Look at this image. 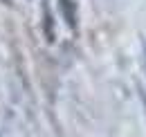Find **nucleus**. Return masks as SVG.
Segmentation results:
<instances>
[{
  "instance_id": "obj_2",
  "label": "nucleus",
  "mask_w": 146,
  "mask_h": 137,
  "mask_svg": "<svg viewBox=\"0 0 146 137\" xmlns=\"http://www.w3.org/2000/svg\"><path fill=\"white\" fill-rule=\"evenodd\" d=\"M43 29L50 43H54V20H52V11L47 5H43Z\"/></svg>"
},
{
  "instance_id": "obj_1",
  "label": "nucleus",
  "mask_w": 146,
  "mask_h": 137,
  "mask_svg": "<svg viewBox=\"0 0 146 137\" xmlns=\"http://www.w3.org/2000/svg\"><path fill=\"white\" fill-rule=\"evenodd\" d=\"M58 2H61V11L68 20L70 29H76V5H74V0H58Z\"/></svg>"
}]
</instances>
